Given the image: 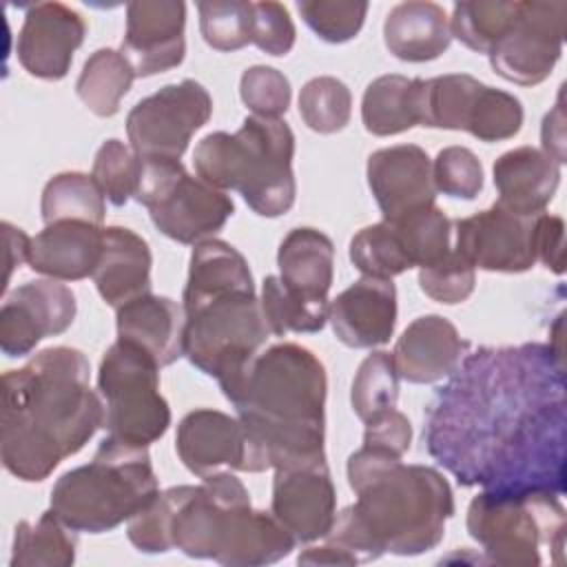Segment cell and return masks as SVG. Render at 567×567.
<instances>
[{
    "label": "cell",
    "instance_id": "1",
    "mask_svg": "<svg viewBox=\"0 0 567 567\" xmlns=\"http://www.w3.org/2000/svg\"><path fill=\"white\" fill-rule=\"evenodd\" d=\"M427 454L463 487L565 494L567 396L560 348H478L425 408Z\"/></svg>",
    "mask_w": 567,
    "mask_h": 567
},
{
    "label": "cell",
    "instance_id": "2",
    "mask_svg": "<svg viewBox=\"0 0 567 567\" xmlns=\"http://www.w3.org/2000/svg\"><path fill=\"white\" fill-rule=\"evenodd\" d=\"M82 350L53 346L2 374L0 461L24 483H40L78 454L104 425L102 396L91 390Z\"/></svg>",
    "mask_w": 567,
    "mask_h": 567
},
{
    "label": "cell",
    "instance_id": "3",
    "mask_svg": "<svg viewBox=\"0 0 567 567\" xmlns=\"http://www.w3.org/2000/svg\"><path fill=\"white\" fill-rule=\"evenodd\" d=\"M348 483L357 501L337 514L323 540L352 565L383 554L419 556L443 540L454 494L439 470L405 465L401 456L361 445L348 458Z\"/></svg>",
    "mask_w": 567,
    "mask_h": 567
},
{
    "label": "cell",
    "instance_id": "4",
    "mask_svg": "<svg viewBox=\"0 0 567 567\" xmlns=\"http://www.w3.org/2000/svg\"><path fill=\"white\" fill-rule=\"evenodd\" d=\"M326 368L299 343H275L259 352L224 396L244 423L257 472L326 458Z\"/></svg>",
    "mask_w": 567,
    "mask_h": 567
},
{
    "label": "cell",
    "instance_id": "5",
    "mask_svg": "<svg viewBox=\"0 0 567 567\" xmlns=\"http://www.w3.org/2000/svg\"><path fill=\"white\" fill-rule=\"evenodd\" d=\"M171 496V545L190 558L230 567H259L286 558L295 538L270 514L252 509L250 494L233 472L202 485H177Z\"/></svg>",
    "mask_w": 567,
    "mask_h": 567
},
{
    "label": "cell",
    "instance_id": "6",
    "mask_svg": "<svg viewBox=\"0 0 567 567\" xmlns=\"http://www.w3.org/2000/svg\"><path fill=\"white\" fill-rule=\"evenodd\" d=\"M295 135L284 120L248 115L239 131H215L193 153L197 177L219 190H237L261 217L286 215L297 197Z\"/></svg>",
    "mask_w": 567,
    "mask_h": 567
},
{
    "label": "cell",
    "instance_id": "7",
    "mask_svg": "<svg viewBox=\"0 0 567 567\" xmlns=\"http://www.w3.org/2000/svg\"><path fill=\"white\" fill-rule=\"evenodd\" d=\"M159 492L148 447L113 436L91 463L64 472L51 489V509L75 532L104 534L133 518Z\"/></svg>",
    "mask_w": 567,
    "mask_h": 567
},
{
    "label": "cell",
    "instance_id": "8",
    "mask_svg": "<svg viewBox=\"0 0 567 567\" xmlns=\"http://www.w3.org/2000/svg\"><path fill=\"white\" fill-rule=\"evenodd\" d=\"M467 534L481 545L485 563L503 567H536L540 549L563 565L567 514L560 496L545 489H483L467 507Z\"/></svg>",
    "mask_w": 567,
    "mask_h": 567
},
{
    "label": "cell",
    "instance_id": "9",
    "mask_svg": "<svg viewBox=\"0 0 567 567\" xmlns=\"http://www.w3.org/2000/svg\"><path fill=\"white\" fill-rule=\"evenodd\" d=\"M97 394L104 403L109 436L148 447L171 425V408L159 392V365L140 346L117 339L97 370Z\"/></svg>",
    "mask_w": 567,
    "mask_h": 567
},
{
    "label": "cell",
    "instance_id": "10",
    "mask_svg": "<svg viewBox=\"0 0 567 567\" xmlns=\"http://www.w3.org/2000/svg\"><path fill=\"white\" fill-rule=\"evenodd\" d=\"M140 184L135 202L146 206L155 228L173 241L199 244L213 239L233 217V199L188 175L179 159H140Z\"/></svg>",
    "mask_w": 567,
    "mask_h": 567
},
{
    "label": "cell",
    "instance_id": "11",
    "mask_svg": "<svg viewBox=\"0 0 567 567\" xmlns=\"http://www.w3.org/2000/svg\"><path fill=\"white\" fill-rule=\"evenodd\" d=\"M186 315L184 354L219 388L230 383L270 337L255 292L213 299Z\"/></svg>",
    "mask_w": 567,
    "mask_h": 567
},
{
    "label": "cell",
    "instance_id": "12",
    "mask_svg": "<svg viewBox=\"0 0 567 567\" xmlns=\"http://www.w3.org/2000/svg\"><path fill=\"white\" fill-rule=\"evenodd\" d=\"M210 115V93L195 80H182L140 100L126 115V135L140 159H179Z\"/></svg>",
    "mask_w": 567,
    "mask_h": 567
},
{
    "label": "cell",
    "instance_id": "13",
    "mask_svg": "<svg viewBox=\"0 0 567 567\" xmlns=\"http://www.w3.org/2000/svg\"><path fill=\"white\" fill-rule=\"evenodd\" d=\"M565 22V0H518L509 29L487 53L492 69L520 86L540 84L560 60Z\"/></svg>",
    "mask_w": 567,
    "mask_h": 567
},
{
    "label": "cell",
    "instance_id": "14",
    "mask_svg": "<svg viewBox=\"0 0 567 567\" xmlns=\"http://www.w3.org/2000/svg\"><path fill=\"white\" fill-rule=\"evenodd\" d=\"M536 217H523L494 204L456 219V252L487 272H525L536 264Z\"/></svg>",
    "mask_w": 567,
    "mask_h": 567
},
{
    "label": "cell",
    "instance_id": "15",
    "mask_svg": "<svg viewBox=\"0 0 567 567\" xmlns=\"http://www.w3.org/2000/svg\"><path fill=\"white\" fill-rule=\"evenodd\" d=\"M78 312L75 295L58 279H35L18 286L0 308V350L27 357L44 337L62 334Z\"/></svg>",
    "mask_w": 567,
    "mask_h": 567
},
{
    "label": "cell",
    "instance_id": "16",
    "mask_svg": "<svg viewBox=\"0 0 567 567\" xmlns=\"http://www.w3.org/2000/svg\"><path fill=\"white\" fill-rule=\"evenodd\" d=\"M270 514L297 545L323 538L337 518V492L326 458L277 467Z\"/></svg>",
    "mask_w": 567,
    "mask_h": 567
},
{
    "label": "cell",
    "instance_id": "17",
    "mask_svg": "<svg viewBox=\"0 0 567 567\" xmlns=\"http://www.w3.org/2000/svg\"><path fill=\"white\" fill-rule=\"evenodd\" d=\"M175 452L199 478L217 472H257L255 452L239 416L213 408L188 412L175 434Z\"/></svg>",
    "mask_w": 567,
    "mask_h": 567
},
{
    "label": "cell",
    "instance_id": "18",
    "mask_svg": "<svg viewBox=\"0 0 567 567\" xmlns=\"http://www.w3.org/2000/svg\"><path fill=\"white\" fill-rule=\"evenodd\" d=\"M186 4L179 0H135L126 4V33L122 55L135 78L164 73L182 64Z\"/></svg>",
    "mask_w": 567,
    "mask_h": 567
},
{
    "label": "cell",
    "instance_id": "19",
    "mask_svg": "<svg viewBox=\"0 0 567 567\" xmlns=\"http://www.w3.org/2000/svg\"><path fill=\"white\" fill-rule=\"evenodd\" d=\"M86 35L84 18L62 2H35L27 9L16 53L27 73L40 80H62L73 53Z\"/></svg>",
    "mask_w": 567,
    "mask_h": 567
},
{
    "label": "cell",
    "instance_id": "20",
    "mask_svg": "<svg viewBox=\"0 0 567 567\" xmlns=\"http://www.w3.org/2000/svg\"><path fill=\"white\" fill-rule=\"evenodd\" d=\"M365 177L385 221L434 204L436 186L432 159L416 144H396L374 151L368 157Z\"/></svg>",
    "mask_w": 567,
    "mask_h": 567
},
{
    "label": "cell",
    "instance_id": "21",
    "mask_svg": "<svg viewBox=\"0 0 567 567\" xmlns=\"http://www.w3.org/2000/svg\"><path fill=\"white\" fill-rule=\"evenodd\" d=\"M334 337L348 348H377L396 326V288L392 279L361 277L328 306Z\"/></svg>",
    "mask_w": 567,
    "mask_h": 567
},
{
    "label": "cell",
    "instance_id": "22",
    "mask_svg": "<svg viewBox=\"0 0 567 567\" xmlns=\"http://www.w3.org/2000/svg\"><path fill=\"white\" fill-rule=\"evenodd\" d=\"M467 341L441 315L416 317L396 339L392 359L399 379L416 385L450 377L463 359Z\"/></svg>",
    "mask_w": 567,
    "mask_h": 567
},
{
    "label": "cell",
    "instance_id": "23",
    "mask_svg": "<svg viewBox=\"0 0 567 567\" xmlns=\"http://www.w3.org/2000/svg\"><path fill=\"white\" fill-rule=\"evenodd\" d=\"M102 239L104 228L89 221L62 219L44 224V228L29 241L27 261L31 270L58 281L93 277L102 255Z\"/></svg>",
    "mask_w": 567,
    "mask_h": 567
},
{
    "label": "cell",
    "instance_id": "24",
    "mask_svg": "<svg viewBox=\"0 0 567 567\" xmlns=\"http://www.w3.org/2000/svg\"><path fill=\"white\" fill-rule=\"evenodd\" d=\"M498 206L523 217L545 213L560 184V164L545 151L518 146L503 153L494 166Z\"/></svg>",
    "mask_w": 567,
    "mask_h": 567
},
{
    "label": "cell",
    "instance_id": "25",
    "mask_svg": "<svg viewBox=\"0 0 567 567\" xmlns=\"http://www.w3.org/2000/svg\"><path fill=\"white\" fill-rule=\"evenodd\" d=\"M151 248L148 244L124 226H106L102 239V255L93 270V281L100 297L111 308L151 292Z\"/></svg>",
    "mask_w": 567,
    "mask_h": 567
},
{
    "label": "cell",
    "instance_id": "26",
    "mask_svg": "<svg viewBox=\"0 0 567 567\" xmlns=\"http://www.w3.org/2000/svg\"><path fill=\"white\" fill-rule=\"evenodd\" d=\"M186 315L171 297L142 295L117 308V339L144 348L159 368L184 357Z\"/></svg>",
    "mask_w": 567,
    "mask_h": 567
},
{
    "label": "cell",
    "instance_id": "27",
    "mask_svg": "<svg viewBox=\"0 0 567 567\" xmlns=\"http://www.w3.org/2000/svg\"><path fill=\"white\" fill-rule=\"evenodd\" d=\"M235 292H255L246 257L221 239L195 244L182 297L184 312Z\"/></svg>",
    "mask_w": 567,
    "mask_h": 567
},
{
    "label": "cell",
    "instance_id": "28",
    "mask_svg": "<svg viewBox=\"0 0 567 567\" xmlns=\"http://www.w3.org/2000/svg\"><path fill=\"white\" fill-rule=\"evenodd\" d=\"M388 51L403 62H430L450 49V18L443 7L425 0L401 2L383 22Z\"/></svg>",
    "mask_w": 567,
    "mask_h": 567
},
{
    "label": "cell",
    "instance_id": "29",
    "mask_svg": "<svg viewBox=\"0 0 567 567\" xmlns=\"http://www.w3.org/2000/svg\"><path fill=\"white\" fill-rule=\"evenodd\" d=\"M277 266L281 281L312 299H328L334 279V244L310 226L292 228L279 244Z\"/></svg>",
    "mask_w": 567,
    "mask_h": 567
},
{
    "label": "cell",
    "instance_id": "30",
    "mask_svg": "<svg viewBox=\"0 0 567 567\" xmlns=\"http://www.w3.org/2000/svg\"><path fill=\"white\" fill-rule=\"evenodd\" d=\"M483 82L467 73H450L430 80L416 78L419 126L467 131Z\"/></svg>",
    "mask_w": 567,
    "mask_h": 567
},
{
    "label": "cell",
    "instance_id": "31",
    "mask_svg": "<svg viewBox=\"0 0 567 567\" xmlns=\"http://www.w3.org/2000/svg\"><path fill=\"white\" fill-rule=\"evenodd\" d=\"M361 120L365 131L379 137L416 126V78L390 73L372 80L361 100Z\"/></svg>",
    "mask_w": 567,
    "mask_h": 567
},
{
    "label": "cell",
    "instance_id": "32",
    "mask_svg": "<svg viewBox=\"0 0 567 567\" xmlns=\"http://www.w3.org/2000/svg\"><path fill=\"white\" fill-rule=\"evenodd\" d=\"M11 549V567H69L75 563L78 538L49 507L35 523L16 525Z\"/></svg>",
    "mask_w": 567,
    "mask_h": 567
},
{
    "label": "cell",
    "instance_id": "33",
    "mask_svg": "<svg viewBox=\"0 0 567 567\" xmlns=\"http://www.w3.org/2000/svg\"><path fill=\"white\" fill-rule=\"evenodd\" d=\"M133 80L135 71L122 51L97 49L82 66L75 93L91 113L111 117L120 111V102L128 93Z\"/></svg>",
    "mask_w": 567,
    "mask_h": 567
},
{
    "label": "cell",
    "instance_id": "34",
    "mask_svg": "<svg viewBox=\"0 0 567 567\" xmlns=\"http://www.w3.org/2000/svg\"><path fill=\"white\" fill-rule=\"evenodd\" d=\"M261 312L270 334L319 332L328 321V299H312L290 290L279 275H268L261 286Z\"/></svg>",
    "mask_w": 567,
    "mask_h": 567
},
{
    "label": "cell",
    "instance_id": "35",
    "mask_svg": "<svg viewBox=\"0 0 567 567\" xmlns=\"http://www.w3.org/2000/svg\"><path fill=\"white\" fill-rule=\"evenodd\" d=\"M104 199L106 197L91 175L78 171L58 173L47 182L42 190V221L53 224L62 219H78L102 226L106 213Z\"/></svg>",
    "mask_w": 567,
    "mask_h": 567
},
{
    "label": "cell",
    "instance_id": "36",
    "mask_svg": "<svg viewBox=\"0 0 567 567\" xmlns=\"http://www.w3.org/2000/svg\"><path fill=\"white\" fill-rule=\"evenodd\" d=\"M518 9V0H467L456 2L450 18V33L476 53L489 49L505 35Z\"/></svg>",
    "mask_w": 567,
    "mask_h": 567
},
{
    "label": "cell",
    "instance_id": "37",
    "mask_svg": "<svg viewBox=\"0 0 567 567\" xmlns=\"http://www.w3.org/2000/svg\"><path fill=\"white\" fill-rule=\"evenodd\" d=\"M390 224L394 226L412 268L430 266L452 250V221L436 204L412 210Z\"/></svg>",
    "mask_w": 567,
    "mask_h": 567
},
{
    "label": "cell",
    "instance_id": "38",
    "mask_svg": "<svg viewBox=\"0 0 567 567\" xmlns=\"http://www.w3.org/2000/svg\"><path fill=\"white\" fill-rule=\"evenodd\" d=\"M350 261L365 277L392 279L412 268L401 239L390 221H379L361 228L350 239Z\"/></svg>",
    "mask_w": 567,
    "mask_h": 567
},
{
    "label": "cell",
    "instance_id": "39",
    "mask_svg": "<svg viewBox=\"0 0 567 567\" xmlns=\"http://www.w3.org/2000/svg\"><path fill=\"white\" fill-rule=\"evenodd\" d=\"M399 399V374L390 352L368 354L352 381L350 403L354 414L365 423L377 414L396 408Z\"/></svg>",
    "mask_w": 567,
    "mask_h": 567
},
{
    "label": "cell",
    "instance_id": "40",
    "mask_svg": "<svg viewBox=\"0 0 567 567\" xmlns=\"http://www.w3.org/2000/svg\"><path fill=\"white\" fill-rule=\"evenodd\" d=\"M350 113L352 93L341 80L332 75H319L301 86L299 115L303 124L315 133H339L350 122Z\"/></svg>",
    "mask_w": 567,
    "mask_h": 567
},
{
    "label": "cell",
    "instance_id": "41",
    "mask_svg": "<svg viewBox=\"0 0 567 567\" xmlns=\"http://www.w3.org/2000/svg\"><path fill=\"white\" fill-rule=\"evenodd\" d=\"M199 31L208 47L237 51L250 44L252 2L246 0H204L197 2Z\"/></svg>",
    "mask_w": 567,
    "mask_h": 567
},
{
    "label": "cell",
    "instance_id": "42",
    "mask_svg": "<svg viewBox=\"0 0 567 567\" xmlns=\"http://www.w3.org/2000/svg\"><path fill=\"white\" fill-rule=\"evenodd\" d=\"M142 162L124 142L106 140L93 159L91 177L113 206H124L137 193Z\"/></svg>",
    "mask_w": 567,
    "mask_h": 567
},
{
    "label": "cell",
    "instance_id": "43",
    "mask_svg": "<svg viewBox=\"0 0 567 567\" xmlns=\"http://www.w3.org/2000/svg\"><path fill=\"white\" fill-rule=\"evenodd\" d=\"M523 117L525 113L518 97L483 84L467 124V133L481 142H503L520 131Z\"/></svg>",
    "mask_w": 567,
    "mask_h": 567
},
{
    "label": "cell",
    "instance_id": "44",
    "mask_svg": "<svg viewBox=\"0 0 567 567\" xmlns=\"http://www.w3.org/2000/svg\"><path fill=\"white\" fill-rule=\"evenodd\" d=\"M297 9L303 22L326 42L341 44L352 40L368 13V2L354 0H301Z\"/></svg>",
    "mask_w": 567,
    "mask_h": 567
},
{
    "label": "cell",
    "instance_id": "45",
    "mask_svg": "<svg viewBox=\"0 0 567 567\" xmlns=\"http://www.w3.org/2000/svg\"><path fill=\"white\" fill-rule=\"evenodd\" d=\"M419 286L430 299L454 306L474 292L476 268L456 250H450L439 261L419 268Z\"/></svg>",
    "mask_w": 567,
    "mask_h": 567
},
{
    "label": "cell",
    "instance_id": "46",
    "mask_svg": "<svg viewBox=\"0 0 567 567\" xmlns=\"http://www.w3.org/2000/svg\"><path fill=\"white\" fill-rule=\"evenodd\" d=\"M436 193L458 199H474L483 190V164L465 146H445L432 162Z\"/></svg>",
    "mask_w": 567,
    "mask_h": 567
},
{
    "label": "cell",
    "instance_id": "47",
    "mask_svg": "<svg viewBox=\"0 0 567 567\" xmlns=\"http://www.w3.org/2000/svg\"><path fill=\"white\" fill-rule=\"evenodd\" d=\"M239 95L252 115L281 120L290 106L292 89L281 71L266 64H255L241 73Z\"/></svg>",
    "mask_w": 567,
    "mask_h": 567
},
{
    "label": "cell",
    "instance_id": "48",
    "mask_svg": "<svg viewBox=\"0 0 567 567\" xmlns=\"http://www.w3.org/2000/svg\"><path fill=\"white\" fill-rule=\"evenodd\" d=\"M295 35L297 31H295L292 18L284 4L272 0L252 2L250 44H255L268 55L281 58L292 51Z\"/></svg>",
    "mask_w": 567,
    "mask_h": 567
},
{
    "label": "cell",
    "instance_id": "49",
    "mask_svg": "<svg viewBox=\"0 0 567 567\" xmlns=\"http://www.w3.org/2000/svg\"><path fill=\"white\" fill-rule=\"evenodd\" d=\"M412 443V425L403 412L396 408L377 414L374 419L365 421L363 445L385 450L394 456H403Z\"/></svg>",
    "mask_w": 567,
    "mask_h": 567
},
{
    "label": "cell",
    "instance_id": "50",
    "mask_svg": "<svg viewBox=\"0 0 567 567\" xmlns=\"http://www.w3.org/2000/svg\"><path fill=\"white\" fill-rule=\"evenodd\" d=\"M563 237L565 221L558 215L540 213L536 217V261H543L556 275H563L565 270Z\"/></svg>",
    "mask_w": 567,
    "mask_h": 567
},
{
    "label": "cell",
    "instance_id": "51",
    "mask_svg": "<svg viewBox=\"0 0 567 567\" xmlns=\"http://www.w3.org/2000/svg\"><path fill=\"white\" fill-rule=\"evenodd\" d=\"M543 148L549 157H554L558 164L565 162V109H563V91L554 104V109L545 115L543 128H540Z\"/></svg>",
    "mask_w": 567,
    "mask_h": 567
},
{
    "label": "cell",
    "instance_id": "52",
    "mask_svg": "<svg viewBox=\"0 0 567 567\" xmlns=\"http://www.w3.org/2000/svg\"><path fill=\"white\" fill-rule=\"evenodd\" d=\"M2 230H4V239H7V277H4V284H7L11 272H13V268L16 266L20 268V264L29 259V241H31V237H27L22 228H16L9 221L2 224Z\"/></svg>",
    "mask_w": 567,
    "mask_h": 567
},
{
    "label": "cell",
    "instance_id": "53",
    "mask_svg": "<svg viewBox=\"0 0 567 567\" xmlns=\"http://www.w3.org/2000/svg\"><path fill=\"white\" fill-rule=\"evenodd\" d=\"M299 565H352V560L341 551L337 549L334 545L330 543H323L319 547H308L299 554L297 558Z\"/></svg>",
    "mask_w": 567,
    "mask_h": 567
}]
</instances>
